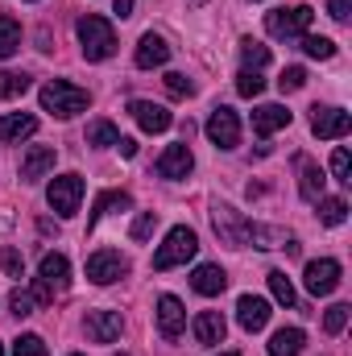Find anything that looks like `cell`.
Instances as JSON below:
<instances>
[{
  "label": "cell",
  "instance_id": "obj_1",
  "mask_svg": "<svg viewBox=\"0 0 352 356\" xmlns=\"http://www.w3.org/2000/svg\"><path fill=\"white\" fill-rule=\"evenodd\" d=\"M75 33H79V50H83L88 63H104V58L116 54V29H112V21L88 13V17H79Z\"/></svg>",
  "mask_w": 352,
  "mask_h": 356
},
{
  "label": "cell",
  "instance_id": "obj_2",
  "mask_svg": "<svg viewBox=\"0 0 352 356\" xmlns=\"http://www.w3.org/2000/svg\"><path fill=\"white\" fill-rule=\"evenodd\" d=\"M38 99H42V108H46V112H54L58 120H71V116L88 112V104H91L88 91L75 88V83H67V79H54V83H46V88L38 91Z\"/></svg>",
  "mask_w": 352,
  "mask_h": 356
},
{
  "label": "cell",
  "instance_id": "obj_3",
  "mask_svg": "<svg viewBox=\"0 0 352 356\" xmlns=\"http://www.w3.org/2000/svg\"><path fill=\"white\" fill-rule=\"evenodd\" d=\"M71 286V261L63 253H46L38 266V282H33V298L38 302H54L58 294H67Z\"/></svg>",
  "mask_w": 352,
  "mask_h": 356
},
{
  "label": "cell",
  "instance_id": "obj_4",
  "mask_svg": "<svg viewBox=\"0 0 352 356\" xmlns=\"http://www.w3.org/2000/svg\"><path fill=\"white\" fill-rule=\"evenodd\" d=\"M195 253H199V236H195L186 224H178V228H170V232H166V241L158 245V253H154V269L186 266Z\"/></svg>",
  "mask_w": 352,
  "mask_h": 356
},
{
  "label": "cell",
  "instance_id": "obj_5",
  "mask_svg": "<svg viewBox=\"0 0 352 356\" xmlns=\"http://www.w3.org/2000/svg\"><path fill=\"white\" fill-rule=\"evenodd\" d=\"M311 17H315V8L311 4H294V8H273L269 17H265V29H269V38H303L307 29H311Z\"/></svg>",
  "mask_w": 352,
  "mask_h": 356
},
{
  "label": "cell",
  "instance_id": "obj_6",
  "mask_svg": "<svg viewBox=\"0 0 352 356\" xmlns=\"http://www.w3.org/2000/svg\"><path fill=\"white\" fill-rule=\"evenodd\" d=\"M203 133H207V141L216 145V149H237V141H241V120H237V112L232 108H211V116H207V124H203Z\"/></svg>",
  "mask_w": 352,
  "mask_h": 356
},
{
  "label": "cell",
  "instance_id": "obj_7",
  "mask_svg": "<svg viewBox=\"0 0 352 356\" xmlns=\"http://www.w3.org/2000/svg\"><path fill=\"white\" fill-rule=\"evenodd\" d=\"M46 199H50V207L67 220V216H75L79 211V203H83V178L79 175H58L50 182V191H46Z\"/></svg>",
  "mask_w": 352,
  "mask_h": 356
},
{
  "label": "cell",
  "instance_id": "obj_8",
  "mask_svg": "<svg viewBox=\"0 0 352 356\" xmlns=\"http://www.w3.org/2000/svg\"><path fill=\"white\" fill-rule=\"evenodd\" d=\"M211 224H216V232H220L224 245L245 249V228H249V220H245L232 203H211Z\"/></svg>",
  "mask_w": 352,
  "mask_h": 356
},
{
  "label": "cell",
  "instance_id": "obj_9",
  "mask_svg": "<svg viewBox=\"0 0 352 356\" xmlns=\"http://www.w3.org/2000/svg\"><path fill=\"white\" fill-rule=\"evenodd\" d=\"M125 273H129V257H120L116 249H99V253L88 257V277L95 286H112V282H120Z\"/></svg>",
  "mask_w": 352,
  "mask_h": 356
},
{
  "label": "cell",
  "instance_id": "obj_10",
  "mask_svg": "<svg viewBox=\"0 0 352 356\" xmlns=\"http://www.w3.org/2000/svg\"><path fill=\"white\" fill-rule=\"evenodd\" d=\"M349 129L352 116L344 108H315V116H311V133L319 141H340V137H349Z\"/></svg>",
  "mask_w": 352,
  "mask_h": 356
},
{
  "label": "cell",
  "instance_id": "obj_11",
  "mask_svg": "<svg viewBox=\"0 0 352 356\" xmlns=\"http://www.w3.org/2000/svg\"><path fill=\"white\" fill-rule=\"evenodd\" d=\"M303 282H307V290H311L315 298H323V294H332V290L340 286V261H332V257H319V261H307V273H303Z\"/></svg>",
  "mask_w": 352,
  "mask_h": 356
},
{
  "label": "cell",
  "instance_id": "obj_12",
  "mask_svg": "<svg viewBox=\"0 0 352 356\" xmlns=\"http://www.w3.org/2000/svg\"><path fill=\"white\" fill-rule=\"evenodd\" d=\"M158 332H162V340H178L186 332V307L178 302L175 294L158 298Z\"/></svg>",
  "mask_w": 352,
  "mask_h": 356
},
{
  "label": "cell",
  "instance_id": "obj_13",
  "mask_svg": "<svg viewBox=\"0 0 352 356\" xmlns=\"http://www.w3.org/2000/svg\"><path fill=\"white\" fill-rule=\"evenodd\" d=\"M129 112H133V120H137L145 133H166V129L175 124V116H170L162 104H154V99H133Z\"/></svg>",
  "mask_w": 352,
  "mask_h": 356
},
{
  "label": "cell",
  "instance_id": "obj_14",
  "mask_svg": "<svg viewBox=\"0 0 352 356\" xmlns=\"http://www.w3.org/2000/svg\"><path fill=\"white\" fill-rule=\"evenodd\" d=\"M245 245H257V249H298L294 245V236L286 232V228H273V224H253L249 220V228H245Z\"/></svg>",
  "mask_w": 352,
  "mask_h": 356
},
{
  "label": "cell",
  "instance_id": "obj_15",
  "mask_svg": "<svg viewBox=\"0 0 352 356\" xmlns=\"http://www.w3.org/2000/svg\"><path fill=\"white\" fill-rule=\"evenodd\" d=\"M120 332H125L120 311H91L88 315V336L95 344H112V340H120Z\"/></svg>",
  "mask_w": 352,
  "mask_h": 356
},
{
  "label": "cell",
  "instance_id": "obj_16",
  "mask_svg": "<svg viewBox=\"0 0 352 356\" xmlns=\"http://www.w3.org/2000/svg\"><path fill=\"white\" fill-rule=\"evenodd\" d=\"M166 58H170V46H166V38H158V33H141L133 63H137L141 71H154V67H166Z\"/></svg>",
  "mask_w": 352,
  "mask_h": 356
},
{
  "label": "cell",
  "instance_id": "obj_17",
  "mask_svg": "<svg viewBox=\"0 0 352 356\" xmlns=\"http://www.w3.org/2000/svg\"><path fill=\"white\" fill-rule=\"evenodd\" d=\"M191 327H195V340H199L203 348H216V344H224V336H228V323H224L220 311H199Z\"/></svg>",
  "mask_w": 352,
  "mask_h": 356
},
{
  "label": "cell",
  "instance_id": "obj_18",
  "mask_svg": "<svg viewBox=\"0 0 352 356\" xmlns=\"http://www.w3.org/2000/svg\"><path fill=\"white\" fill-rule=\"evenodd\" d=\"M195 170V158H191V149H186V141L182 145H166V154L158 158V175L178 182V178H186Z\"/></svg>",
  "mask_w": 352,
  "mask_h": 356
},
{
  "label": "cell",
  "instance_id": "obj_19",
  "mask_svg": "<svg viewBox=\"0 0 352 356\" xmlns=\"http://www.w3.org/2000/svg\"><path fill=\"white\" fill-rule=\"evenodd\" d=\"M237 319H241L245 332H262L265 323H269V302L257 298V294H241L237 298Z\"/></svg>",
  "mask_w": 352,
  "mask_h": 356
},
{
  "label": "cell",
  "instance_id": "obj_20",
  "mask_svg": "<svg viewBox=\"0 0 352 356\" xmlns=\"http://www.w3.org/2000/svg\"><path fill=\"white\" fill-rule=\"evenodd\" d=\"M54 170V145H33L25 158H21V182H38Z\"/></svg>",
  "mask_w": 352,
  "mask_h": 356
},
{
  "label": "cell",
  "instance_id": "obj_21",
  "mask_svg": "<svg viewBox=\"0 0 352 356\" xmlns=\"http://www.w3.org/2000/svg\"><path fill=\"white\" fill-rule=\"evenodd\" d=\"M38 133V116L33 112H4L0 116V141H25Z\"/></svg>",
  "mask_w": 352,
  "mask_h": 356
},
{
  "label": "cell",
  "instance_id": "obj_22",
  "mask_svg": "<svg viewBox=\"0 0 352 356\" xmlns=\"http://www.w3.org/2000/svg\"><path fill=\"white\" fill-rule=\"evenodd\" d=\"M290 124V112L282 108V104H262V108H253V133L257 137H269V133H278V129H286Z\"/></svg>",
  "mask_w": 352,
  "mask_h": 356
},
{
  "label": "cell",
  "instance_id": "obj_23",
  "mask_svg": "<svg viewBox=\"0 0 352 356\" xmlns=\"http://www.w3.org/2000/svg\"><path fill=\"white\" fill-rule=\"evenodd\" d=\"M298 195H303V199H307V203H319V199H323V182H328V178H323V170H319V166H315V162H307V158H298Z\"/></svg>",
  "mask_w": 352,
  "mask_h": 356
},
{
  "label": "cell",
  "instance_id": "obj_24",
  "mask_svg": "<svg viewBox=\"0 0 352 356\" xmlns=\"http://www.w3.org/2000/svg\"><path fill=\"white\" fill-rule=\"evenodd\" d=\"M191 286H195V294L211 298V294H220V290L228 286V273H224L220 266H195V273H191Z\"/></svg>",
  "mask_w": 352,
  "mask_h": 356
},
{
  "label": "cell",
  "instance_id": "obj_25",
  "mask_svg": "<svg viewBox=\"0 0 352 356\" xmlns=\"http://www.w3.org/2000/svg\"><path fill=\"white\" fill-rule=\"evenodd\" d=\"M303 344H307L303 327H282V332H273V340H269V356H298Z\"/></svg>",
  "mask_w": 352,
  "mask_h": 356
},
{
  "label": "cell",
  "instance_id": "obj_26",
  "mask_svg": "<svg viewBox=\"0 0 352 356\" xmlns=\"http://www.w3.org/2000/svg\"><path fill=\"white\" fill-rule=\"evenodd\" d=\"M265 282H269V294H273L278 307H294V286H290V277H286L282 269H269Z\"/></svg>",
  "mask_w": 352,
  "mask_h": 356
},
{
  "label": "cell",
  "instance_id": "obj_27",
  "mask_svg": "<svg viewBox=\"0 0 352 356\" xmlns=\"http://www.w3.org/2000/svg\"><path fill=\"white\" fill-rule=\"evenodd\" d=\"M116 141H120V129H116L112 120H91L88 124V145L108 149V145H116Z\"/></svg>",
  "mask_w": 352,
  "mask_h": 356
},
{
  "label": "cell",
  "instance_id": "obj_28",
  "mask_svg": "<svg viewBox=\"0 0 352 356\" xmlns=\"http://www.w3.org/2000/svg\"><path fill=\"white\" fill-rule=\"evenodd\" d=\"M21 50V25L13 17H0V58H13Z\"/></svg>",
  "mask_w": 352,
  "mask_h": 356
},
{
  "label": "cell",
  "instance_id": "obj_29",
  "mask_svg": "<svg viewBox=\"0 0 352 356\" xmlns=\"http://www.w3.org/2000/svg\"><path fill=\"white\" fill-rule=\"evenodd\" d=\"M241 63H245V71H262L265 63H269V46L245 38V42H241Z\"/></svg>",
  "mask_w": 352,
  "mask_h": 356
},
{
  "label": "cell",
  "instance_id": "obj_30",
  "mask_svg": "<svg viewBox=\"0 0 352 356\" xmlns=\"http://www.w3.org/2000/svg\"><path fill=\"white\" fill-rule=\"evenodd\" d=\"M315 207H319V220H323L328 228H340V224L349 220V203H344V199H319Z\"/></svg>",
  "mask_w": 352,
  "mask_h": 356
},
{
  "label": "cell",
  "instance_id": "obj_31",
  "mask_svg": "<svg viewBox=\"0 0 352 356\" xmlns=\"http://www.w3.org/2000/svg\"><path fill=\"white\" fill-rule=\"evenodd\" d=\"M298 42H303V50H307L311 58H332V54H336V42H332V38H319V33H303Z\"/></svg>",
  "mask_w": 352,
  "mask_h": 356
},
{
  "label": "cell",
  "instance_id": "obj_32",
  "mask_svg": "<svg viewBox=\"0 0 352 356\" xmlns=\"http://www.w3.org/2000/svg\"><path fill=\"white\" fill-rule=\"evenodd\" d=\"M237 91H241L245 99H257V95L265 91L262 71H241V75H237Z\"/></svg>",
  "mask_w": 352,
  "mask_h": 356
},
{
  "label": "cell",
  "instance_id": "obj_33",
  "mask_svg": "<svg viewBox=\"0 0 352 356\" xmlns=\"http://www.w3.org/2000/svg\"><path fill=\"white\" fill-rule=\"evenodd\" d=\"M33 307H38V298H33V290H13V294H8V311H13L17 319H25V315H33Z\"/></svg>",
  "mask_w": 352,
  "mask_h": 356
},
{
  "label": "cell",
  "instance_id": "obj_34",
  "mask_svg": "<svg viewBox=\"0 0 352 356\" xmlns=\"http://www.w3.org/2000/svg\"><path fill=\"white\" fill-rule=\"evenodd\" d=\"M349 302H336V307H328V315H323V327H328V336H340L344 332V323H349Z\"/></svg>",
  "mask_w": 352,
  "mask_h": 356
},
{
  "label": "cell",
  "instance_id": "obj_35",
  "mask_svg": "<svg viewBox=\"0 0 352 356\" xmlns=\"http://www.w3.org/2000/svg\"><path fill=\"white\" fill-rule=\"evenodd\" d=\"M108 207H129V195H125V191H108V195H99V199H95V211L88 216V224H95Z\"/></svg>",
  "mask_w": 352,
  "mask_h": 356
},
{
  "label": "cell",
  "instance_id": "obj_36",
  "mask_svg": "<svg viewBox=\"0 0 352 356\" xmlns=\"http://www.w3.org/2000/svg\"><path fill=\"white\" fill-rule=\"evenodd\" d=\"M158 228V211H137V220H133V228H129V236L133 241H150V232Z\"/></svg>",
  "mask_w": 352,
  "mask_h": 356
},
{
  "label": "cell",
  "instance_id": "obj_37",
  "mask_svg": "<svg viewBox=\"0 0 352 356\" xmlns=\"http://www.w3.org/2000/svg\"><path fill=\"white\" fill-rule=\"evenodd\" d=\"M25 88H29V75H17V71H0V99H8V95H21Z\"/></svg>",
  "mask_w": 352,
  "mask_h": 356
},
{
  "label": "cell",
  "instance_id": "obj_38",
  "mask_svg": "<svg viewBox=\"0 0 352 356\" xmlns=\"http://www.w3.org/2000/svg\"><path fill=\"white\" fill-rule=\"evenodd\" d=\"M13 356H50V353H46V340L42 336H21L13 344Z\"/></svg>",
  "mask_w": 352,
  "mask_h": 356
},
{
  "label": "cell",
  "instance_id": "obj_39",
  "mask_svg": "<svg viewBox=\"0 0 352 356\" xmlns=\"http://www.w3.org/2000/svg\"><path fill=\"white\" fill-rule=\"evenodd\" d=\"M332 175H336V182H344V186L352 182V158H349V149H344V145L332 154Z\"/></svg>",
  "mask_w": 352,
  "mask_h": 356
},
{
  "label": "cell",
  "instance_id": "obj_40",
  "mask_svg": "<svg viewBox=\"0 0 352 356\" xmlns=\"http://www.w3.org/2000/svg\"><path fill=\"white\" fill-rule=\"evenodd\" d=\"M278 88L282 91H303L307 88V71H303V67H286L282 79H278Z\"/></svg>",
  "mask_w": 352,
  "mask_h": 356
},
{
  "label": "cell",
  "instance_id": "obj_41",
  "mask_svg": "<svg viewBox=\"0 0 352 356\" xmlns=\"http://www.w3.org/2000/svg\"><path fill=\"white\" fill-rule=\"evenodd\" d=\"M166 91L182 99V95H195V83H191L186 75H178V71H170V75H166Z\"/></svg>",
  "mask_w": 352,
  "mask_h": 356
},
{
  "label": "cell",
  "instance_id": "obj_42",
  "mask_svg": "<svg viewBox=\"0 0 352 356\" xmlns=\"http://www.w3.org/2000/svg\"><path fill=\"white\" fill-rule=\"evenodd\" d=\"M0 266H4V273H8V277H21L25 261H21V253H17V249H4V253H0Z\"/></svg>",
  "mask_w": 352,
  "mask_h": 356
},
{
  "label": "cell",
  "instance_id": "obj_43",
  "mask_svg": "<svg viewBox=\"0 0 352 356\" xmlns=\"http://www.w3.org/2000/svg\"><path fill=\"white\" fill-rule=\"evenodd\" d=\"M328 13H332V21L349 25V17H352V0H328Z\"/></svg>",
  "mask_w": 352,
  "mask_h": 356
},
{
  "label": "cell",
  "instance_id": "obj_44",
  "mask_svg": "<svg viewBox=\"0 0 352 356\" xmlns=\"http://www.w3.org/2000/svg\"><path fill=\"white\" fill-rule=\"evenodd\" d=\"M116 149H120L125 158H137V141H133V137H120V141H116Z\"/></svg>",
  "mask_w": 352,
  "mask_h": 356
},
{
  "label": "cell",
  "instance_id": "obj_45",
  "mask_svg": "<svg viewBox=\"0 0 352 356\" xmlns=\"http://www.w3.org/2000/svg\"><path fill=\"white\" fill-rule=\"evenodd\" d=\"M112 8H116V17H133V0H112Z\"/></svg>",
  "mask_w": 352,
  "mask_h": 356
},
{
  "label": "cell",
  "instance_id": "obj_46",
  "mask_svg": "<svg viewBox=\"0 0 352 356\" xmlns=\"http://www.w3.org/2000/svg\"><path fill=\"white\" fill-rule=\"evenodd\" d=\"M191 4H195V8H199V4H207V0H191Z\"/></svg>",
  "mask_w": 352,
  "mask_h": 356
},
{
  "label": "cell",
  "instance_id": "obj_47",
  "mask_svg": "<svg viewBox=\"0 0 352 356\" xmlns=\"http://www.w3.org/2000/svg\"><path fill=\"white\" fill-rule=\"evenodd\" d=\"M224 356H237V353H224Z\"/></svg>",
  "mask_w": 352,
  "mask_h": 356
},
{
  "label": "cell",
  "instance_id": "obj_48",
  "mask_svg": "<svg viewBox=\"0 0 352 356\" xmlns=\"http://www.w3.org/2000/svg\"><path fill=\"white\" fill-rule=\"evenodd\" d=\"M0 356H4V348H0Z\"/></svg>",
  "mask_w": 352,
  "mask_h": 356
},
{
  "label": "cell",
  "instance_id": "obj_49",
  "mask_svg": "<svg viewBox=\"0 0 352 356\" xmlns=\"http://www.w3.org/2000/svg\"><path fill=\"white\" fill-rule=\"evenodd\" d=\"M75 356H83V353H75Z\"/></svg>",
  "mask_w": 352,
  "mask_h": 356
}]
</instances>
